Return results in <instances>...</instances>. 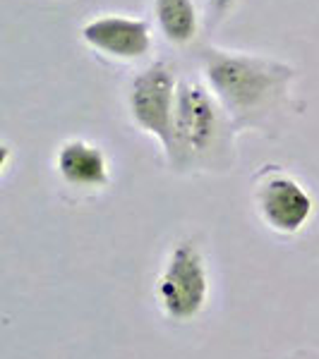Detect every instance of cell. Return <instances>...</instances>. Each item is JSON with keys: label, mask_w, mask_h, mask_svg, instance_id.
<instances>
[{"label": "cell", "mask_w": 319, "mask_h": 359, "mask_svg": "<svg viewBox=\"0 0 319 359\" xmlns=\"http://www.w3.org/2000/svg\"><path fill=\"white\" fill-rule=\"evenodd\" d=\"M178 82L166 62H152L132 79L127 108L139 130L156 137L166 156L173 151V118H176Z\"/></svg>", "instance_id": "obj_4"}, {"label": "cell", "mask_w": 319, "mask_h": 359, "mask_svg": "<svg viewBox=\"0 0 319 359\" xmlns=\"http://www.w3.org/2000/svg\"><path fill=\"white\" fill-rule=\"evenodd\" d=\"M8 163H10V149L3 147V161H0V168H3V170H8Z\"/></svg>", "instance_id": "obj_10"}, {"label": "cell", "mask_w": 319, "mask_h": 359, "mask_svg": "<svg viewBox=\"0 0 319 359\" xmlns=\"http://www.w3.org/2000/svg\"><path fill=\"white\" fill-rule=\"evenodd\" d=\"M221 139V106L207 86L183 79L178 82L173 118L171 165L188 168L216 149Z\"/></svg>", "instance_id": "obj_3"}, {"label": "cell", "mask_w": 319, "mask_h": 359, "mask_svg": "<svg viewBox=\"0 0 319 359\" xmlns=\"http://www.w3.org/2000/svg\"><path fill=\"white\" fill-rule=\"evenodd\" d=\"M259 218L278 235H298L315 213V199L291 175L271 172L257 182L254 192Z\"/></svg>", "instance_id": "obj_5"}, {"label": "cell", "mask_w": 319, "mask_h": 359, "mask_svg": "<svg viewBox=\"0 0 319 359\" xmlns=\"http://www.w3.org/2000/svg\"><path fill=\"white\" fill-rule=\"evenodd\" d=\"M209 292L211 278L200 245L193 240L178 242L156 280V299L164 316L178 323L193 321L207 309Z\"/></svg>", "instance_id": "obj_2"}, {"label": "cell", "mask_w": 319, "mask_h": 359, "mask_svg": "<svg viewBox=\"0 0 319 359\" xmlns=\"http://www.w3.org/2000/svg\"><path fill=\"white\" fill-rule=\"evenodd\" d=\"M82 39L98 53L118 57V60H139L152 50L149 22L137 20V17H94L82 27Z\"/></svg>", "instance_id": "obj_6"}, {"label": "cell", "mask_w": 319, "mask_h": 359, "mask_svg": "<svg viewBox=\"0 0 319 359\" xmlns=\"http://www.w3.org/2000/svg\"><path fill=\"white\" fill-rule=\"evenodd\" d=\"M204 77L230 123L247 125L281 98L291 69L259 55L207 50Z\"/></svg>", "instance_id": "obj_1"}, {"label": "cell", "mask_w": 319, "mask_h": 359, "mask_svg": "<svg viewBox=\"0 0 319 359\" xmlns=\"http://www.w3.org/2000/svg\"><path fill=\"white\" fill-rule=\"evenodd\" d=\"M161 34L176 46L190 43L197 36V10L193 0H154Z\"/></svg>", "instance_id": "obj_8"}, {"label": "cell", "mask_w": 319, "mask_h": 359, "mask_svg": "<svg viewBox=\"0 0 319 359\" xmlns=\"http://www.w3.org/2000/svg\"><path fill=\"white\" fill-rule=\"evenodd\" d=\"M204 3L214 15H226L230 8H233L235 0H204Z\"/></svg>", "instance_id": "obj_9"}, {"label": "cell", "mask_w": 319, "mask_h": 359, "mask_svg": "<svg viewBox=\"0 0 319 359\" xmlns=\"http://www.w3.org/2000/svg\"><path fill=\"white\" fill-rule=\"evenodd\" d=\"M56 170L70 187L103 189L111 182V170H108V158L103 149L84 139H70L58 149Z\"/></svg>", "instance_id": "obj_7"}]
</instances>
